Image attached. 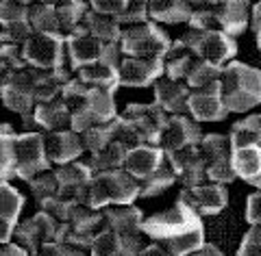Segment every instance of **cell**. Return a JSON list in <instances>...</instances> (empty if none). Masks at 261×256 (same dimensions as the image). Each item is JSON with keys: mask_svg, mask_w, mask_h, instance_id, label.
I'll return each instance as SVG.
<instances>
[{"mask_svg": "<svg viewBox=\"0 0 261 256\" xmlns=\"http://www.w3.org/2000/svg\"><path fill=\"white\" fill-rule=\"evenodd\" d=\"M59 96L70 109V128L79 135L94 124H107L118 115L113 92L87 87L76 76L65 82Z\"/></svg>", "mask_w": 261, "mask_h": 256, "instance_id": "1", "label": "cell"}, {"mask_svg": "<svg viewBox=\"0 0 261 256\" xmlns=\"http://www.w3.org/2000/svg\"><path fill=\"white\" fill-rule=\"evenodd\" d=\"M220 96L226 113H246L261 100V72L244 61H228L220 74Z\"/></svg>", "mask_w": 261, "mask_h": 256, "instance_id": "2", "label": "cell"}, {"mask_svg": "<svg viewBox=\"0 0 261 256\" xmlns=\"http://www.w3.org/2000/svg\"><path fill=\"white\" fill-rule=\"evenodd\" d=\"M140 197V185L133 176H128L124 169H107L94 172L87 187L85 206L94 211H100L105 206H120L133 204Z\"/></svg>", "mask_w": 261, "mask_h": 256, "instance_id": "3", "label": "cell"}, {"mask_svg": "<svg viewBox=\"0 0 261 256\" xmlns=\"http://www.w3.org/2000/svg\"><path fill=\"white\" fill-rule=\"evenodd\" d=\"M250 0H220L209 7L192 9L190 29L194 31H222L231 37L242 35L248 26Z\"/></svg>", "mask_w": 261, "mask_h": 256, "instance_id": "4", "label": "cell"}, {"mask_svg": "<svg viewBox=\"0 0 261 256\" xmlns=\"http://www.w3.org/2000/svg\"><path fill=\"white\" fill-rule=\"evenodd\" d=\"M120 59L122 52L118 41L105 44V41L87 35L83 29H76L70 35H65V61L70 63L72 72L94 61H107L111 65H118Z\"/></svg>", "mask_w": 261, "mask_h": 256, "instance_id": "5", "label": "cell"}, {"mask_svg": "<svg viewBox=\"0 0 261 256\" xmlns=\"http://www.w3.org/2000/svg\"><path fill=\"white\" fill-rule=\"evenodd\" d=\"M118 44L122 56H159L161 59L172 41L157 22L146 20L142 24L122 29Z\"/></svg>", "mask_w": 261, "mask_h": 256, "instance_id": "6", "label": "cell"}, {"mask_svg": "<svg viewBox=\"0 0 261 256\" xmlns=\"http://www.w3.org/2000/svg\"><path fill=\"white\" fill-rule=\"evenodd\" d=\"M194 228H202V219L183 200H176L168 211L154 213V215L142 219V235H148L157 243Z\"/></svg>", "mask_w": 261, "mask_h": 256, "instance_id": "7", "label": "cell"}, {"mask_svg": "<svg viewBox=\"0 0 261 256\" xmlns=\"http://www.w3.org/2000/svg\"><path fill=\"white\" fill-rule=\"evenodd\" d=\"M22 61L33 70H59L65 65V37L59 33H33L20 46Z\"/></svg>", "mask_w": 261, "mask_h": 256, "instance_id": "8", "label": "cell"}, {"mask_svg": "<svg viewBox=\"0 0 261 256\" xmlns=\"http://www.w3.org/2000/svg\"><path fill=\"white\" fill-rule=\"evenodd\" d=\"M102 228H105L102 211H94L85 204H76L74 209H72L70 217L65 219L63 224L57 226L55 241L74 245L79 250H87Z\"/></svg>", "mask_w": 261, "mask_h": 256, "instance_id": "9", "label": "cell"}, {"mask_svg": "<svg viewBox=\"0 0 261 256\" xmlns=\"http://www.w3.org/2000/svg\"><path fill=\"white\" fill-rule=\"evenodd\" d=\"M181 41L192 48L198 59L214 63L218 68H224V65L228 61H233L235 54H238V41H235V37L226 35L222 31H194V29H190L181 37Z\"/></svg>", "mask_w": 261, "mask_h": 256, "instance_id": "10", "label": "cell"}, {"mask_svg": "<svg viewBox=\"0 0 261 256\" xmlns=\"http://www.w3.org/2000/svg\"><path fill=\"white\" fill-rule=\"evenodd\" d=\"M50 169L44 148V133L27 130V133H15L13 137V176L22 180H31L39 172Z\"/></svg>", "mask_w": 261, "mask_h": 256, "instance_id": "11", "label": "cell"}, {"mask_svg": "<svg viewBox=\"0 0 261 256\" xmlns=\"http://www.w3.org/2000/svg\"><path fill=\"white\" fill-rule=\"evenodd\" d=\"M200 156L205 161V176L207 183H220L226 185L235 180L233 167H231V144L228 135L222 133H207L198 141Z\"/></svg>", "mask_w": 261, "mask_h": 256, "instance_id": "12", "label": "cell"}, {"mask_svg": "<svg viewBox=\"0 0 261 256\" xmlns=\"http://www.w3.org/2000/svg\"><path fill=\"white\" fill-rule=\"evenodd\" d=\"M33 82H35V70L24 65L11 76V80L0 92V100L9 111L22 115V122L27 128H33L31 113L35 106V94H33Z\"/></svg>", "mask_w": 261, "mask_h": 256, "instance_id": "13", "label": "cell"}, {"mask_svg": "<svg viewBox=\"0 0 261 256\" xmlns=\"http://www.w3.org/2000/svg\"><path fill=\"white\" fill-rule=\"evenodd\" d=\"M53 172L57 178V195H59L61 200H68L74 204H85L89 180L94 176L92 167L76 159V161L57 165V169H53Z\"/></svg>", "mask_w": 261, "mask_h": 256, "instance_id": "14", "label": "cell"}, {"mask_svg": "<svg viewBox=\"0 0 261 256\" xmlns=\"http://www.w3.org/2000/svg\"><path fill=\"white\" fill-rule=\"evenodd\" d=\"M122 118L128 122V126L133 128V133L137 137V141L148 144V146H157L159 133L166 124L168 115L163 113L157 104H128L124 113H120Z\"/></svg>", "mask_w": 261, "mask_h": 256, "instance_id": "15", "label": "cell"}, {"mask_svg": "<svg viewBox=\"0 0 261 256\" xmlns=\"http://www.w3.org/2000/svg\"><path fill=\"white\" fill-rule=\"evenodd\" d=\"M57 226H59V221H57L53 215H48L46 211H39L33 217L15 224L13 239L20 247H24L29 254H33L42 243L55 241L57 239Z\"/></svg>", "mask_w": 261, "mask_h": 256, "instance_id": "16", "label": "cell"}, {"mask_svg": "<svg viewBox=\"0 0 261 256\" xmlns=\"http://www.w3.org/2000/svg\"><path fill=\"white\" fill-rule=\"evenodd\" d=\"M163 76V61L159 56H122L118 63V85L148 87Z\"/></svg>", "mask_w": 261, "mask_h": 256, "instance_id": "17", "label": "cell"}, {"mask_svg": "<svg viewBox=\"0 0 261 256\" xmlns=\"http://www.w3.org/2000/svg\"><path fill=\"white\" fill-rule=\"evenodd\" d=\"M200 137H202V133H200L198 122L187 118L185 113L168 115L166 124H163V128L159 133L157 146L163 152H172V150H178V148H185V146H198Z\"/></svg>", "mask_w": 261, "mask_h": 256, "instance_id": "18", "label": "cell"}, {"mask_svg": "<svg viewBox=\"0 0 261 256\" xmlns=\"http://www.w3.org/2000/svg\"><path fill=\"white\" fill-rule=\"evenodd\" d=\"M178 200H183L196 215H218L228 204V191L226 185L220 183H202L196 187H183Z\"/></svg>", "mask_w": 261, "mask_h": 256, "instance_id": "19", "label": "cell"}, {"mask_svg": "<svg viewBox=\"0 0 261 256\" xmlns=\"http://www.w3.org/2000/svg\"><path fill=\"white\" fill-rule=\"evenodd\" d=\"M185 111L192 115L194 122H222L228 113L222 104V96H220V80L207 87L192 89Z\"/></svg>", "mask_w": 261, "mask_h": 256, "instance_id": "20", "label": "cell"}, {"mask_svg": "<svg viewBox=\"0 0 261 256\" xmlns=\"http://www.w3.org/2000/svg\"><path fill=\"white\" fill-rule=\"evenodd\" d=\"M170 165H172L176 180H181L183 187H196V185H202L207 183V176H205V161L200 156L198 146H185V148H178V150L172 152H166Z\"/></svg>", "mask_w": 261, "mask_h": 256, "instance_id": "21", "label": "cell"}, {"mask_svg": "<svg viewBox=\"0 0 261 256\" xmlns=\"http://www.w3.org/2000/svg\"><path fill=\"white\" fill-rule=\"evenodd\" d=\"M144 245L146 243H144L142 235L122 237L105 226L100 233L96 235L92 245L87 247V254L89 256H137V252H140Z\"/></svg>", "mask_w": 261, "mask_h": 256, "instance_id": "22", "label": "cell"}, {"mask_svg": "<svg viewBox=\"0 0 261 256\" xmlns=\"http://www.w3.org/2000/svg\"><path fill=\"white\" fill-rule=\"evenodd\" d=\"M44 148L46 156L50 165H63L70 161H76L83 154V144H81V135L74 133L72 128L63 130H50L44 135Z\"/></svg>", "mask_w": 261, "mask_h": 256, "instance_id": "23", "label": "cell"}, {"mask_svg": "<svg viewBox=\"0 0 261 256\" xmlns=\"http://www.w3.org/2000/svg\"><path fill=\"white\" fill-rule=\"evenodd\" d=\"M154 87V104L166 115H178L187 109V98L192 89L185 85V80H172L161 76L152 82Z\"/></svg>", "mask_w": 261, "mask_h": 256, "instance_id": "24", "label": "cell"}, {"mask_svg": "<svg viewBox=\"0 0 261 256\" xmlns=\"http://www.w3.org/2000/svg\"><path fill=\"white\" fill-rule=\"evenodd\" d=\"M31 124L33 128H42L44 133L50 130H63L70 128V109L59 98H53L48 102H37L33 106L31 113Z\"/></svg>", "mask_w": 261, "mask_h": 256, "instance_id": "25", "label": "cell"}, {"mask_svg": "<svg viewBox=\"0 0 261 256\" xmlns=\"http://www.w3.org/2000/svg\"><path fill=\"white\" fill-rule=\"evenodd\" d=\"M105 226L122 237H137L142 235V219L144 213L133 204H120V206H105Z\"/></svg>", "mask_w": 261, "mask_h": 256, "instance_id": "26", "label": "cell"}, {"mask_svg": "<svg viewBox=\"0 0 261 256\" xmlns=\"http://www.w3.org/2000/svg\"><path fill=\"white\" fill-rule=\"evenodd\" d=\"M163 156H166V154H163V150H161L159 146L142 144V146L128 148L122 169H124L128 176H133L137 183H140V180H144L148 174H152L154 167L161 163Z\"/></svg>", "mask_w": 261, "mask_h": 256, "instance_id": "27", "label": "cell"}, {"mask_svg": "<svg viewBox=\"0 0 261 256\" xmlns=\"http://www.w3.org/2000/svg\"><path fill=\"white\" fill-rule=\"evenodd\" d=\"M231 167L235 178L259 189L261 185V148H231Z\"/></svg>", "mask_w": 261, "mask_h": 256, "instance_id": "28", "label": "cell"}, {"mask_svg": "<svg viewBox=\"0 0 261 256\" xmlns=\"http://www.w3.org/2000/svg\"><path fill=\"white\" fill-rule=\"evenodd\" d=\"M161 61H163V76L172 80H185V76L194 68V63L198 61V56L194 54L190 46L178 39L170 44L166 54L161 56Z\"/></svg>", "mask_w": 261, "mask_h": 256, "instance_id": "29", "label": "cell"}, {"mask_svg": "<svg viewBox=\"0 0 261 256\" xmlns=\"http://www.w3.org/2000/svg\"><path fill=\"white\" fill-rule=\"evenodd\" d=\"M74 76L87 87L105 89V92H113L120 87L118 85V65H111L107 61H94L87 63L83 68L74 70Z\"/></svg>", "mask_w": 261, "mask_h": 256, "instance_id": "30", "label": "cell"}, {"mask_svg": "<svg viewBox=\"0 0 261 256\" xmlns=\"http://www.w3.org/2000/svg\"><path fill=\"white\" fill-rule=\"evenodd\" d=\"M148 18L157 24H187L192 5L187 0H148Z\"/></svg>", "mask_w": 261, "mask_h": 256, "instance_id": "31", "label": "cell"}, {"mask_svg": "<svg viewBox=\"0 0 261 256\" xmlns=\"http://www.w3.org/2000/svg\"><path fill=\"white\" fill-rule=\"evenodd\" d=\"M76 29H83L87 35H92L96 39L105 41V44H111V41H118L120 39V33H122V26L116 22V18L111 15H102V13H96L92 9H87L83 20Z\"/></svg>", "mask_w": 261, "mask_h": 256, "instance_id": "32", "label": "cell"}, {"mask_svg": "<svg viewBox=\"0 0 261 256\" xmlns=\"http://www.w3.org/2000/svg\"><path fill=\"white\" fill-rule=\"evenodd\" d=\"M174 183H176V174H174L172 165H170V161H168V156H163L161 163L154 167L152 174H148L144 180L137 183L140 185V197H154V195L163 193L166 189H170Z\"/></svg>", "mask_w": 261, "mask_h": 256, "instance_id": "33", "label": "cell"}, {"mask_svg": "<svg viewBox=\"0 0 261 256\" xmlns=\"http://www.w3.org/2000/svg\"><path fill=\"white\" fill-rule=\"evenodd\" d=\"M261 141V115L252 113L246 115L244 120L235 122L228 133V144L231 148H250V146H259Z\"/></svg>", "mask_w": 261, "mask_h": 256, "instance_id": "34", "label": "cell"}, {"mask_svg": "<svg viewBox=\"0 0 261 256\" xmlns=\"http://www.w3.org/2000/svg\"><path fill=\"white\" fill-rule=\"evenodd\" d=\"M128 148L120 141H109L102 150L89 154V161H85L92 172H107V169H120L124 165Z\"/></svg>", "mask_w": 261, "mask_h": 256, "instance_id": "35", "label": "cell"}, {"mask_svg": "<svg viewBox=\"0 0 261 256\" xmlns=\"http://www.w3.org/2000/svg\"><path fill=\"white\" fill-rule=\"evenodd\" d=\"M87 9H89L87 0H61L59 5H55L57 24H59V33L63 37L70 35L72 31H76Z\"/></svg>", "mask_w": 261, "mask_h": 256, "instance_id": "36", "label": "cell"}, {"mask_svg": "<svg viewBox=\"0 0 261 256\" xmlns=\"http://www.w3.org/2000/svg\"><path fill=\"white\" fill-rule=\"evenodd\" d=\"M163 245L170 256H187L196 252L198 247L205 243V226L202 228H194V230H187L183 235H176V237H170L166 241H159Z\"/></svg>", "mask_w": 261, "mask_h": 256, "instance_id": "37", "label": "cell"}, {"mask_svg": "<svg viewBox=\"0 0 261 256\" xmlns=\"http://www.w3.org/2000/svg\"><path fill=\"white\" fill-rule=\"evenodd\" d=\"M22 68H24V61H22L20 46L0 41V92H3L5 85L11 80L13 74Z\"/></svg>", "mask_w": 261, "mask_h": 256, "instance_id": "38", "label": "cell"}, {"mask_svg": "<svg viewBox=\"0 0 261 256\" xmlns=\"http://www.w3.org/2000/svg\"><path fill=\"white\" fill-rule=\"evenodd\" d=\"M29 24H31L33 33H59L55 7H50V5H42V3L29 5Z\"/></svg>", "mask_w": 261, "mask_h": 256, "instance_id": "39", "label": "cell"}, {"mask_svg": "<svg viewBox=\"0 0 261 256\" xmlns=\"http://www.w3.org/2000/svg\"><path fill=\"white\" fill-rule=\"evenodd\" d=\"M22 209H24V195L7 180H0V217L11 219L18 224Z\"/></svg>", "mask_w": 261, "mask_h": 256, "instance_id": "40", "label": "cell"}, {"mask_svg": "<svg viewBox=\"0 0 261 256\" xmlns=\"http://www.w3.org/2000/svg\"><path fill=\"white\" fill-rule=\"evenodd\" d=\"M13 137L11 124H0V180L7 183L13 178Z\"/></svg>", "mask_w": 261, "mask_h": 256, "instance_id": "41", "label": "cell"}, {"mask_svg": "<svg viewBox=\"0 0 261 256\" xmlns=\"http://www.w3.org/2000/svg\"><path fill=\"white\" fill-rule=\"evenodd\" d=\"M109 141H113V126L111 122L107 124H94V126L85 128L81 133V144H83V150H87L89 154H94L98 150H102Z\"/></svg>", "mask_w": 261, "mask_h": 256, "instance_id": "42", "label": "cell"}, {"mask_svg": "<svg viewBox=\"0 0 261 256\" xmlns=\"http://www.w3.org/2000/svg\"><path fill=\"white\" fill-rule=\"evenodd\" d=\"M220 74H222V68L209 63V61H202L198 59L194 63V68L190 70V74L185 76V85L190 89H200V87H207L211 82L220 80Z\"/></svg>", "mask_w": 261, "mask_h": 256, "instance_id": "43", "label": "cell"}, {"mask_svg": "<svg viewBox=\"0 0 261 256\" xmlns=\"http://www.w3.org/2000/svg\"><path fill=\"white\" fill-rule=\"evenodd\" d=\"M27 183H29V189H31L33 197L37 200V204H42L48 200V197L57 195V178H55L53 169L39 172L37 176H33L31 180H27Z\"/></svg>", "mask_w": 261, "mask_h": 256, "instance_id": "44", "label": "cell"}, {"mask_svg": "<svg viewBox=\"0 0 261 256\" xmlns=\"http://www.w3.org/2000/svg\"><path fill=\"white\" fill-rule=\"evenodd\" d=\"M18 22H29V7L13 0H0V24L7 26Z\"/></svg>", "mask_w": 261, "mask_h": 256, "instance_id": "45", "label": "cell"}, {"mask_svg": "<svg viewBox=\"0 0 261 256\" xmlns=\"http://www.w3.org/2000/svg\"><path fill=\"white\" fill-rule=\"evenodd\" d=\"M85 250H79L74 245H68V243H61V241H48L42 243L31 256H85Z\"/></svg>", "mask_w": 261, "mask_h": 256, "instance_id": "46", "label": "cell"}, {"mask_svg": "<svg viewBox=\"0 0 261 256\" xmlns=\"http://www.w3.org/2000/svg\"><path fill=\"white\" fill-rule=\"evenodd\" d=\"M238 256H261V228H259V224L250 226V230L244 235Z\"/></svg>", "mask_w": 261, "mask_h": 256, "instance_id": "47", "label": "cell"}, {"mask_svg": "<svg viewBox=\"0 0 261 256\" xmlns=\"http://www.w3.org/2000/svg\"><path fill=\"white\" fill-rule=\"evenodd\" d=\"M128 0H87L89 9L102 15H111V18H118V15L124 11Z\"/></svg>", "mask_w": 261, "mask_h": 256, "instance_id": "48", "label": "cell"}, {"mask_svg": "<svg viewBox=\"0 0 261 256\" xmlns=\"http://www.w3.org/2000/svg\"><path fill=\"white\" fill-rule=\"evenodd\" d=\"M246 219L250 226H255L261 221V193L255 191L248 195V202H246Z\"/></svg>", "mask_w": 261, "mask_h": 256, "instance_id": "49", "label": "cell"}, {"mask_svg": "<svg viewBox=\"0 0 261 256\" xmlns=\"http://www.w3.org/2000/svg\"><path fill=\"white\" fill-rule=\"evenodd\" d=\"M248 24L252 26V33H255V41H257V46H261V5H259V3H255V5L250 7Z\"/></svg>", "mask_w": 261, "mask_h": 256, "instance_id": "50", "label": "cell"}, {"mask_svg": "<svg viewBox=\"0 0 261 256\" xmlns=\"http://www.w3.org/2000/svg\"><path fill=\"white\" fill-rule=\"evenodd\" d=\"M13 228H15V221L0 217V245L11 243V239H13Z\"/></svg>", "mask_w": 261, "mask_h": 256, "instance_id": "51", "label": "cell"}, {"mask_svg": "<svg viewBox=\"0 0 261 256\" xmlns=\"http://www.w3.org/2000/svg\"><path fill=\"white\" fill-rule=\"evenodd\" d=\"M137 256H170L166 250H163V245L161 243H148V245H144L140 252H137Z\"/></svg>", "mask_w": 261, "mask_h": 256, "instance_id": "52", "label": "cell"}, {"mask_svg": "<svg viewBox=\"0 0 261 256\" xmlns=\"http://www.w3.org/2000/svg\"><path fill=\"white\" fill-rule=\"evenodd\" d=\"M0 256H31V254L18 243H5L0 245Z\"/></svg>", "mask_w": 261, "mask_h": 256, "instance_id": "53", "label": "cell"}, {"mask_svg": "<svg viewBox=\"0 0 261 256\" xmlns=\"http://www.w3.org/2000/svg\"><path fill=\"white\" fill-rule=\"evenodd\" d=\"M187 256H224V254H222V250H218L216 245H211V243L205 241L198 247V250L192 252V254H187Z\"/></svg>", "mask_w": 261, "mask_h": 256, "instance_id": "54", "label": "cell"}, {"mask_svg": "<svg viewBox=\"0 0 261 256\" xmlns=\"http://www.w3.org/2000/svg\"><path fill=\"white\" fill-rule=\"evenodd\" d=\"M37 3H42V5H50V7H55V5H59L61 0H37Z\"/></svg>", "mask_w": 261, "mask_h": 256, "instance_id": "55", "label": "cell"}, {"mask_svg": "<svg viewBox=\"0 0 261 256\" xmlns=\"http://www.w3.org/2000/svg\"><path fill=\"white\" fill-rule=\"evenodd\" d=\"M13 3H20V5H33V3H37V0H13Z\"/></svg>", "mask_w": 261, "mask_h": 256, "instance_id": "56", "label": "cell"}, {"mask_svg": "<svg viewBox=\"0 0 261 256\" xmlns=\"http://www.w3.org/2000/svg\"><path fill=\"white\" fill-rule=\"evenodd\" d=\"M5 39V33H3V24H0V41Z\"/></svg>", "mask_w": 261, "mask_h": 256, "instance_id": "57", "label": "cell"}, {"mask_svg": "<svg viewBox=\"0 0 261 256\" xmlns=\"http://www.w3.org/2000/svg\"><path fill=\"white\" fill-rule=\"evenodd\" d=\"M187 3H190V5H194V0H187Z\"/></svg>", "mask_w": 261, "mask_h": 256, "instance_id": "58", "label": "cell"}]
</instances>
